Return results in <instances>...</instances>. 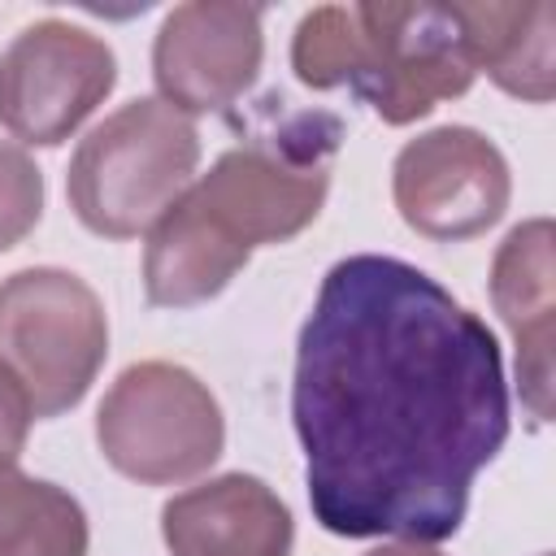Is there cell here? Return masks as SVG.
<instances>
[{
  "mask_svg": "<svg viewBox=\"0 0 556 556\" xmlns=\"http://www.w3.org/2000/svg\"><path fill=\"white\" fill-rule=\"evenodd\" d=\"M552 217H530L504 235L491 261V304L517 348L521 404L552 417V313H556V265H552Z\"/></svg>",
  "mask_w": 556,
  "mask_h": 556,
  "instance_id": "8fae6325",
  "label": "cell"
},
{
  "mask_svg": "<svg viewBox=\"0 0 556 556\" xmlns=\"http://www.w3.org/2000/svg\"><path fill=\"white\" fill-rule=\"evenodd\" d=\"M291 426L326 534L443 543L513 430L500 339L426 269L343 256L295 339Z\"/></svg>",
  "mask_w": 556,
  "mask_h": 556,
  "instance_id": "6da1fadb",
  "label": "cell"
},
{
  "mask_svg": "<svg viewBox=\"0 0 556 556\" xmlns=\"http://www.w3.org/2000/svg\"><path fill=\"white\" fill-rule=\"evenodd\" d=\"M317 126L321 122H304V130L226 148L208 165V174H200L182 191V200L248 256L265 243L295 239L317 222L330 191L339 126Z\"/></svg>",
  "mask_w": 556,
  "mask_h": 556,
  "instance_id": "5b68a950",
  "label": "cell"
},
{
  "mask_svg": "<svg viewBox=\"0 0 556 556\" xmlns=\"http://www.w3.org/2000/svg\"><path fill=\"white\" fill-rule=\"evenodd\" d=\"M539 556H547V552H539Z\"/></svg>",
  "mask_w": 556,
  "mask_h": 556,
  "instance_id": "d6986e66",
  "label": "cell"
},
{
  "mask_svg": "<svg viewBox=\"0 0 556 556\" xmlns=\"http://www.w3.org/2000/svg\"><path fill=\"white\" fill-rule=\"evenodd\" d=\"M161 539L169 556H291L295 521L265 478L235 469L165 500Z\"/></svg>",
  "mask_w": 556,
  "mask_h": 556,
  "instance_id": "30bf717a",
  "label": "cell"
},
{
  "mask_svg": "<svg viewBox=\"0 0 556 556\" xmlns=\"http://www.w3.org/2000/svg\"><path fill=\"white\" fill-rule=\"evenodd\" d=\"M200 130L161 96H139L96 122L65 174L74 217L100 239H139L195 182Z\"/></svg>",
  "mask_w": 556,
  "mask_h": 556,
  "instance_id": "7a4b0ae2",
  "label": "cell"
},
{
  "mask_svg": "<svg viewBox=\"0 0 556 556\" xmlns=\"http://www.w3.org/2000/svg\"><path fill=\"white\" fill-rule=\"evenodd\" d=\"M30 421H35V408H30V395L26 387L13 378L9 365H0V456L17 460L26 439H30Z\"/></svg>",
  "mask_w": 556,
  "mask_h": 556,
  "instance_id": "e0dca14e",
  "label": "cell"
},
{
  "mask_svg": "<svg viewBox=\"0 0 556 556\" xmlns=\"http://www.w3.org/2000/svg\"><path fill=\"white\" fill-rule=\"evenodd\" d=\"M87 547L91 526L83 504L0 456V556H87Z\"/></svg>",
  "mask_w": 556,
  "mask_h": 556,
  "instance_id": "5bb4252c",
  "label": "cell"
},
{
  "mask_svg": "<svg viewBox=\"0 0 556 556\" xmlns=\"http://www.w3.org/2000/svg\"><path fill=\"white\" fill-rule=\"evenodd\" d=\"M391 200L413 235L430 243H469L508 213L513 169L482 130L434 126L395 152Z\"/></svg>",
  "mask_w": 556,
  "mask_h": 556,
  "instance_id": "ba28073f",
  "label": "cell"
},
{
  "mask_svg": "<svg viewBox=\"0 0 556 556\" xmlns=\"http://www.w3.org/2000/svg\"><path fill=\"white\" fill-rule=\"evenodd\" d=\"M465 52L504 96L547 104L556 96V9L547 0L456 4Z\"/></svg>",
  "mask_w": 556,
  "mask_h": 556,
  "instance_id": "7c38bea8",
  "label": "cell"
},
{
  "mask_svg": "<svg viewBox=\"0 0 556 556\" xmlns=\"http://www.w3.org/2000/svg\"><path fill=\"white\" fill-rule=\"evenodd\" d=\"M361 26V56L348 83L387 126H413L443 100L473 87L478 70L465 52L456 4L369 0L352 4Z\"/></svg>",
  "mask_w": 556,
  "mask_h": 556,
  "instance_id": "8992f818",
  "label": "cell"
},
{
  "mask_svg": "<svg viewBox=\"0 0 556 556\" xmlns=\"http://www.w3.org/2000/svg\"><path fill=\"white\" fill-rule=\"evenodd\" d=\"M365 556H443L434 543H413V539H395V543H378Z\"/></svg>",
  "mask_w": 556,
  "mask_h": 556,
  "instance_id": "ac0fdd59",
  "label": "cell"
},
{
  "mask_svg": "<svg viewBox=\"0 0 556 556\" xmlns=\"http://www.w3.org/2000/svg\"><path fill=\"white\" fill-rule=\"evenodd\" d=\"M100 456L139 486H182L226 452V417L200 374L178 361L126 365L96 408Z\"/></svg>",
  "mask_w": 556,
  "mask_h": 556,
  "instance_id": "3957f363",
  "label": "cell"
},
{
  "mask_svg": "<svg viewBox=\"0 0 556 556\" xmlns=\"http://www.w3.org/2000/svg\"><path fill=\"white\" fill-rule=\"evenodd\" d=\"M43 217V169L22 143L0 139V252L17 248Z\"/></svg>",
  "mask_w": 556,
  "mask_h": 556,
  "instance_id": "2e32d148",
  "label": "cell"
},
{
  "mask_svg": "<svg viewBox=\"0 0 556 556\" xmlns=\"http://www.w3.org/2000/svg\"><path fill=\"white\" fill-rule=\"evenodd\" d=\"M252 256L226 243L182 195L152 222L143 243V295L152 308H195L222 295Z\"/></svg>",
  "mask_w": 556,
  "mask_h": 556,
  "instance_id": "4fadbf2b",
  "label": "cell"
},
{
  "mask_svg": "<svg viewBox=\"0 0 556 556\" xmlns=\"http://www.w3.org/2000/svg\"><path fill=\"white\" fill-rule=\"evenodd\" d=\"M109 356V313L87 278L30 265L0 282V365L26 387L35 421L78 408Z\"/></svg>",
  "mask_w": 556,
  "mask_h": 556,
  "instance_id": "277c9868",
  "label": "cell"
},
{
  "mask_svg": "<svg viewBox=\"0 0 556 556\" xmlns=\"http://www.w3.org/2000/svg\"><path fill=\"white\" fill-rule=\"evenodd\" d=\"M265 13L239 0H187L152 39V83L182 117L222 113L252 91L265 65Z\"/></svg>",
  "mask_w": 556,
  "mask_h": 556,
  "instance_id": "9c48e42d",
  "label": "cell"
},
{
  "mask_svg": "<svg viewBox=\"0 0 556 556\" xmlns=\"http://www.w3.org/2000/svg\"><path fill=\"white\" fill-rule=\"evenodd\" d=\"M361 56V26L352 4H317L291 35V70L308 91L348 87Z\"/></svg>",
  "mask_w": 556,
  "mask_h": 556,
  "instance_id": "9a60e30c",
  "label": "cell"
},
{
  "mask_svg": "<svg viewBox=\"0 0 556 556\" xmlns=\"http://www.w3.org/2000/svg\"><path fill=\"white\" fill-rule=\"evenodd\" d=\"M117 87V56L104 35L39 17L0 52V126L22 148H61Z\"/></svg>",
  "mask_w": 556,
  "mask_h": 556,
  "instance_id": "52a82bcc",
  "label": "cell"
}]
</instances>
